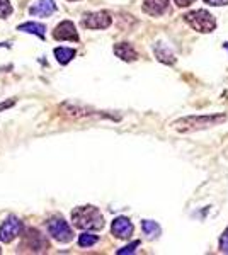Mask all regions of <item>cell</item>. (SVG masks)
<instances>
[{"label":"cell","instance_id":"obj_1","mask_svg":"<svg viewBox=\"0 0 228 255\" xmlns=\"http://www.w3.org/2000/svg\"><path fill=\"white\" fill-rule=\"evenodd\" d=\"M73 226L80 230H102L104 228V218L101 211L94 206H80L72 211Z\"/></svg>","mask_w":228,"mask_h":255},{"label":"cell","instance_id":"obj_2","mask_svg":"<svg viewBox=\"0 0 228 255\" xmlns=\"http://www.w3.org/2000/svg\"><path fill=\"white\" fill-rule=\"evenodd\" d=\"M223 114H213V116H188L182 118L179 121L172 123V128L181 133H189V131H196V129H205V128L217 126L220 123L225 121Z\"/></svg>","mask_w":228,"mask_h":255},{"label":"cell","instance_id":"obj_3","mask_svg":"<svg viewBox=\"0 0 228 255\" xmlns=\"http://www.w3.org/2000/svg\"><path fill=\"white\" fill-rule=\"evenodd\" d=\"M184 20L198 32H211V31H215V27H217L215 15L210 14L208 10H203V9L188 12V14L184 15Z\"/></svg>","mask_w":228,"mask_h":255},{"label":"cell","instance_id":"obj_4","mask_svg":"<svg viewBox=\"0 0 228 255\" xmlns=\"http://www.w3.org/2000/svg\"><path fill=\"white\" fill-rule=\"evenodd\" d=\"M48 232L55 240L61 242V244H68V242L73 240V232L68 226L67 221L63 218H51L48 221Z\"/></svg>","mask_w":228,"mask_h":255},{"label":"cell","instance_id":"obj_5","mask_svg":"<svg viewBox=\"0 0 228 255\" xmlns=\"http://www.w3.org/2000/svg\"><path fill=\"white\" fill-rule=\"evenodd\" d=\"M20 230H22V223H20L17 218H14V216L7 218V220L0 225V242L10 244V242L20 233Z\"/></svg>","mask_w":228,"mask_h":255},{"label":"cell","instance_id":"obj_6","mask_svg":"<svg viewBox=\"0 0 228 255\" xmlns=\"http://www.w3.org/2000/svg\"><path fill=\"white\" fill-rule=\"evenodd\" d=\"M111 22H113V19H111V15L106 10L87 14L84 20H82V24L87 29H107L111 26Z\"/></svg>","mask_w":228,"mask_h":255},{"label":"cell","instance_id":"obj_7","mask_svg":"<svg viewBox=\"0 0 228 255\" xmlns=\"http://www.w3.org/2000/svg\"><path fill=\"white\" fill-rule=\"evenodd\" d=\"M53 38L56 41H78V32L70 20H63L55 27L53 31Z\"/></svg>","mask_w":228,"mask_h":255},{"label":"cell","instance_id":"obj_8","mask_svg":"<svg viewBox=\"0 0 228 255\" xmlns=\"http://www.w3.org/2000/svg\"><path fill=\"white\" fill-rule=\"evenodd\" d=\"M111 232H113V235L116 238L126 240V238H130L131 235H133V225H131V221L128 220V218L119 216V218H116V220L113 221Z\"/></svg>","mask_w":228,"mask_h":255},{"label":"cell","instance_id":"obj_9","mask_svg":"<svg viewBox=\"0 0 228 255\" xmlns=\"http://www.w3.org/2000/svg\"><path fill=\"white\" fill-rule=\"evenodd\" d=\"M26 235L27 237H26V242H24V244L27 245V249L31 250V252H43V250L48 249V242L44 240L43 235H41L38 230H34V228L27 230Z\"/></svg>","mask_w":228,"mask_h":255},{"label":"cell","instance_id":"obj_10","mask_svg":"<svg viewBox=\"0 0 228 255\" xmlns=\"http://www.w3.org/2000/svg\"><path fill=\"white\" fill-rule=\"evenodd\" d=\"M55 10H56L55 0H38L34 5H31L29 14H31V15H39V17H48V15H51Z\"/></svg>","mask_w":228,"mask_h":255},{"label":"cell","instance_id":"obj_11","mask_svg":"<svg viewBox=\"0 0 228 255\" xmlns=\"http://www.w3.org/2000/svg\"><path fill=\"white\" fill-rule=\"evenodd\" d=\"M169 7V0H143V10L150 15H162Z\"/></svg>","mask_w":228,"mask_h":255},{"label":"cell","instance_id":"obj_12","mask_svg":"<svg viewBox=\"0 0 228 255\" xmlns=\"http://www.w3.org/2000/svg\"><path fill=\"white\" fill-rule=\"evenodd\" d=\"M114 55L123 61H135L138 58V53L135 51V48L128 43H118L114 46Z\"/></svg>","mask_w":228,"mask_h":255},{"label":"cell","instance_id":"obj_13","mask_svg":"<svg viewBox=\"0 0 228 255\" xmlns=\"http://www.w3.org/2000/svg\"><path fill=\"white\" fill-rule=\"evenodd\" d=\"M153 53H155V56L159 58V61H162V63H165V65L176 63V56H174V53L165 46L164 43H160V41L157 44H153Z\"/></svg>","mask_w":228,"mask_h":255},{"label":"cell","instance_id":"obj_14","mask_svg":"<svg viewBox=\"0 0 228 255\" xmlns=\"http://www.w3.org/2000/svg\"><path fill=\"white\" fill-rule=\"evenodd\" d=\"M17 31L29 32V34H34V36H38V38L44 39V31H46V27L39 22H26V24H20L17 27Z\"/></svg>","mask_w":228,"mask_h":255},{"label":"cell","instance_id":"obj_15","mask_svg":"<svg viewBox=\"0 0 228 255\" xmlns=\"http://www.w3.org/2000/svg\"><path fill=\"white\" fill-rule=\"evenodd\" d=\"M55 56H56L58 63L67 65L68 61H72L73 56H75V49H72V48H56L55 49Z\"/></svg>","mask_w":228,"mask_h":255},{"label":"cell","instance_id":"obj_16","mask_svg":"<svg viewBox=\"0 0 228 255\" xmlns=\"http://www.w3.org/2000/svg\"><path fill=\"white\" fill-rule=\"evenodd\" d=\"M142 228L145 232V235L148 238H157L160 235V226L155 223V221H150V220H145L142 223Z\"/></svg>","mask_w":228,"mask_h":255},{"label":"cell","instance_id":"obj_17","mask_svg":"<svg viewBox=\"0 0 228 255\" xmlns=\"http://www.w3.org/2000/svg\"><path fill=\"white\" fill-rule=\"evenodd\" d=\"M99 237L97 235H92V233H82L80 238H78V245L80 247H92L94 244H97Z\"/></svg>","mask_w":228,"mask_h":255},{"label":"cell","instance_id":"obj_18","mask_svg":"<svg viewBox=\"0 0 228 255\" xmlns=\"http://www.w3.org/2000/svg\"><path fill=\"white\" fill-rule=\"evenodd\" d=\"M12 10H14V9H12L9 0H0V17H2V19L9 17V15L12 14Z\"/></svg>","mask_w":228,"mask_h":255},{"label":"cell","instance_id":"obj_19","mask_svg":"<svg viewBox=\"0 0 228 255\" xmlns=\"http://www.w3.org/2000/svg\"><path fill=\"white\" fill-rule=\"evenodd\" d=\"M220 250L222 252H225L228 254V228L223 232V235H222V240H220Z\"/></svg>","mask_w":228,"mask_h":255},{"label":"cell","instance_id":"obj_20","mask_svg":"<svg viewBox=\"0 0 228 255\" xmlns=\"http://www.w3.org/2000/svg\"><path fill=\"white\" fill-rule=\"evenodd\" d=\"M140 245V242H133V244H130L128 247H124V249H121V250H118V254L119 255H124V254H133L135 252V249L136 247Z\"/></svg>","mask_w":228,"mask_h":255},{"label":"cell","instance_id":"obj_21","mask_svg":"<svg viewBox=\"0 0 228 255\" xmlns=\"http://www.w3.org/2000/svg\"><path fill=\"white\" fill-rule=\"evenodd\" d=\"M208 5H215V7H220V5H228V0H205Z\"/></svg>","mask_w":228,"mask_h":255},{"label":"cell","instance_id":"obj_22","mask_svg":"<svg viewBox=\"0 0 228 255\" xmlns=\"http://www.w3.org/2000/svg\"><path fill=\"white\" fill-rule=\"evenodd\" d=\"M176 3L179 7H189L191 3H194V0H176Z\"/></svg>","mask_w":228,"mask_h":255},{"label":"cell","instance_id":"obj_23","mask_svg":"<svg viewBox=\"0 0 228 255\" xmlns=\"http://www.w3.org/2000/svg\"><path fill=\"white\" fill-rule=\"evenodd\" d=\"M14 104H15L14 99H9V101H7V102H3V104H0V111H3V109L10 108V106H14Z\"/></svg>","mask_w":228,"mask_h":255},{"label":"cell","instance_id":"obj_24","mask_svg":"<svg viewBox=\"0 0 228 255\" xmlns=\"http://www.w3.org/2000/svg\"><path fill=\"white\" fill-rule=\"evenodd\" d=\"M70 2H73V0H70Z\"/></svg>","mask_w":228,"mask_h":255},{"label":"cell","instance_id":"obj_25","mask_svg":"<svg viewBox=\"0 0 228 255\" xmlns=\"http://www.w3.org/2000/svg\"><path fill=\"white\" fill-rule=\"evenodd\" d=\"M0 252H2V250H0Z\"/></svg>","mask_w":228,"mask_h":255}]
</instances>
